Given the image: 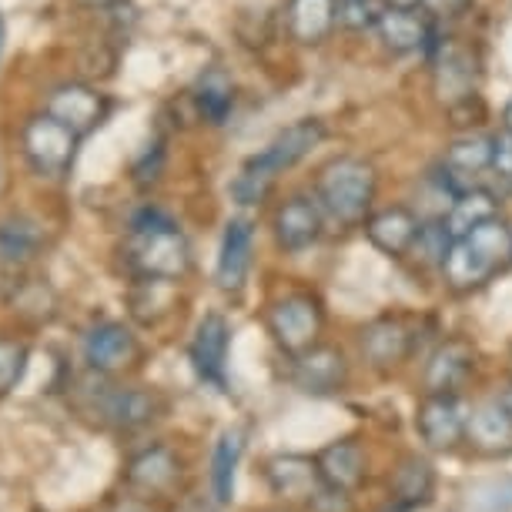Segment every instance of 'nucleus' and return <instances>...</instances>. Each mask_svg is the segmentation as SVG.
<instances>
[{
    "label": "nucleus",
    "instance_id": "obj_1",
    "mask_svg": "<svg viewBox=\"0 0 512 512\" xmlns=\"http://www.w3.org/2000/svg\"><path fill=\"white\" fill-rule=\"evenodd\" d=\"M322 141H325V124L318 118L288 124L285 131H278L275 138L265 144V151L251 154V158L241 164V171L228 188L231 198H235L241 208L262 205V201L272 195L278 175H285L288 168H295L298 161L308 158Z\"/></svg>",
    "mask_w": 512,
    "mask_h": 512
},
{
    "label": "nucleus",
    "instance_id": "obj_2",
    "mask_svg": "<svg viewBox=\"0 0 512 512\" xmlns=\"http://www.w3.org/2000/svg\"><path fill=\"white\" fill-rule=\"evenodd\" d=\"M124 262L138 278L178 282L191 268V248L168 215H161L158 208H144L131 221L128 241H124Z\"/></svg>",
    "mask_w": 512,
    "mask_h": 512
},
{
    "label": "nucleus",
    "instance_id": "obj_3",
    "mask_svg": "<svg viewBox=\"0 0 512 512\" xmlns=\"http://www.w3.org/2000/svg\"><path fill=\"white\" fill-rule=\"evenodd\" d=\"M375 168L362 158H335L328 161L315 178V201L322 208L325 221H332L338 228H355L365 225V218L372 215L375 205Z\"/></svg>",
    "mask_w": 512,
    "mask_h": 512
},
{
    "label": "nucleus",
    "instance_id": "obj_4",
    "mask_svg": "<svg viewBox=\"0 0 512 512\" xmlns=\"http://www.w3.org/2000/svg\"><path fill=\"white\" fill-rule=\"evenodd\" d=\"M81 141H84L81 134L74 128H67L64 121H57L54 114H47V111L31 114L21 131V148H24L27 164H31L41 178H51V181H64L71 175Z\"/></svg>",
    "mask_w": 512,
    "mask_h": 512
},
{
    "label": "nucleus",
    "instance_id": "obj_5",
    "mask_svg": "<svg viewBox=\"0 0 512 512\" xmlns=\"http://www.w3.org/2000/svg\"><path fill=\"white\" fill-rule=\"evenodd\" d=\"M265 325H268V335H272V342L278 349H282L288 359H295V355H302L305 349L318 345L322 325H325V312L315 295L292 292V295H282L278 302L268 305Z\"/></svg>",
    "mask_w": 512,
    "mask_h": 512
},
{
    "label": "nucleus",
    "instance_id": "obj_6",
    "mask_svg": "<svg viewBox=\"0 0 512 512\" xmlns=\"http://www.w3.org/2000/svg\"><path fill=\"white\" fill-rule=\"evenodd\" d=\"M466 409L459 402V392H425V399L415 409V432L422 446L432 452H452L466 439Z\"/></svg>",
    "mask_w": 512,
    "mask_h": 512
},
{
    "label": "nucleus",
    "instance_id": "obj_7",
    "mask_svg": "<svg viewBox=\"0 0 512 512\" xmlns=\"http://www.w3.org/2000/svg\"><path fill=\"white\" fill-rule=\"evenodd\" d=\"M47 114H54L57 121H64L67 128H74L81 138H88L108 121L111 114V101L108 94H101L98 88L91 84H57V88L47 94V104H44Z\"/></svg>",
    "mask_w": 512,
    "mask_h": 512
},
{
    "label": "nucleus",
    "instance_id": "obj_8",
    "mask_svg": "<svg viewBox=\"0 0 512 512\" xmlns=\"http://www.w3.org/2000/svg\"><path fill=\"white\" fill-rule=\"evenodd\" d=\"M349 355L338 345L318 342L292 359V382L308 395H338L349 385Z\"/></svg>",
    "mask_w": 512,
    "mask_h": 512
},
{
    "label": "nucleus",
    "instance_id": "obj_9",
    "mask_svg": "<svg viewBox=\"0 0 512 512\" xmlns=\"http://www.w3.org/2000/svg\"><path fill=\"white\" fill-rule=\"evenodd\" d=\"M322 228H325V215L318 208V201L308 195L285 198L272 218L275 241L285 255H302V251H308L322 238Z\"/></svg>",
    "mask_w": 512,
    "mask_h": 512
},
{
    "label": "nucleus",
    "instance_id": "obj_10",
    "mask_svg": "<svg viewBox=\"0 0 512 512\" xmlns=\"http://www.w3.org/2000/svg\"><path fill=\"white\" fill-rule=\"evenodd\" d=\"M479 84V61L472 57L469 47L449 44L439 47L436 61H432V91L446 108H459V104L472 101Z\"/></svg>",
    "mask_w": 512,
    "mask_h": 512
},
{
    "label": "nucleus",
    "instance_id": "obj_11",
    "mask_svg": "<svg viewBox=\"0 0 512 512\" xmlns=\"http://www.w3.org/2000/svg\"><path fill=\"white\" fill-rule=\"evenodd\" d=\"M228 349H231V325L221 312H208L195 328V338H191V365H195L198 379L215 385V389H225V365H228Z\"/></svg>",
    "mask_w": 512,
    "mask_h": 512
},
{
    "label": "nucleus",
    "instance_id": "obj_12",
    "mask_svg": "<svg viewBox=\"0 0 512 512\" xmlns=\"http://www.w3.org/2000/svg\"><path fill=\"white\" fill-rule=\"evenodd\" d=\"M265 482L272 496L285 502H312L315 492L325 486L322 472H318L315 456H302V452H278L265 462Z\"/></svg>",
    "mask_w": 512,
    "mask_h": 512
},
{
    "label": "nucleus",
    "instance_id": "obj_13",
    "mask_svg": "<svg viewBox=\"0 0 512 512\" xmlns=\"http://www.w3.org/2000/svg\"><path fill=\"white\" fill-rule=\"evenodd\" d=\"M359 352L362 359L379 372H392L412 355V328L399 315L372 318L359 332Z\"/></svg>",
    "mask_w": 512,
    "mask_h": 512
},
{
    "label": "nucleus",
    "instance_id": "obj_14",
    "mask_svg": "<svg viewBox=\"0 0 512 512\" xmlns=\"http://www.w3.org/2000/svg\"><path fill=\"white\" fill-rule=\"evenodd\" d=\"M251 245H255V225L251 218H231L221 235V251L215 265V282L221 292H241L251 268Z\"/></svg>",
    "mask_w": 512,
    "mask_h": 512
},
{
    "label": "nucleus",
    "instance_id": "obj_15",
    "mask_svg": "<svg viewBox=\"0 0 512 512\" xmlns=\"http://www.w3.org/2000/svg\"><path fill=\"white\" fill-rule=\"evenodd\" d=\"M492 168V138L486 134H466V138L452 141L442 158V185L449 188V195L472 188L482 171Z\"/></svg>",
    "mask_w": 512,
    "mask_h": 512
},
{
    "label": "nucleus",
    "instance_id": "obj_16",
    "mask_svg": "<svg viewBox=\"0 0 512 512\" xmlns=\"http://www.w3.org/2000/svg\"><path fill=\"white\" fill-rule=\"evenodd\" d=\"M419 228H422V218L409 211L405 205H392V208H379L365 218V235L382 255L389 258H405L419 238Z\"/></svg>",
    "mask_w": 512,
    "mask_h": 512
},
{
    "label": "nucleus",
    "instance_id": "obj_17",
    "mask_svg": "<svg viewBox=\"0 0 512 512\" xmlns=\"http://www.w3.org/2000/svg\"><path fill=\"white\" fill-rule=\"evenodd\" d=\"M134 359H138V338L128 325L101 322L84 335V362L94 372H118Z\"/></svg>",
    "mask_w": 512,
    "mask_h": 512
},
{
    "label": "nucleus",
    "instance_id": "obj_18",
    "mask_svg": "<svg viewBox=\"0 0 512 512\" xmlns=\"http://www.w3.org/2000/svg\"><path fill=\"white\" fill-rule=\"evenodd\" d=\"M476 369V349L466 338H449L429 355L422 372L425 392H459Z\"/></svg>",
    "mask_w": 512,
    "mask_h": 512
},
{
    "label": "nucleus",
    "instance_id": "obj_19",
    "mask_svg": "<svg viewBox=\"0 0 512 512\" xmlns=\"http://www.w3.org/2000/svg\"><path fill=\"white\" fill-rule=\"evenodd\" d=\"M466 442L489 459L512 452V415L502 409L499 399L479 402L466 419Z\"/></svg>",
    "mask_w": 512,
    "mask_h": 512
},
{
    "label": "nucleus",
    "instance_id": "obj_20",
    "mask_svg": "<svg viewBox=\"0 0 512 512\" xmlns=\"http://www.w3.org/2000/svg\"><path fill=\"white\" fill-rule=\"evenodd\" d=\"M432 492H436V469H432L429 459L412 452V456H405L399 466H395L389 479V496L395 502L392 512H415V509L429 506Z\"/></svg>",
    "mask_w": 512,
    "mask_h": 512
},
{
    "label": "nucleus",
    "instance_id": "obj_21",
    "mask_svg": "<svg viewBox=\"0 0 512 512\" xmlns=\"http://www.w3.org/2000/svg\"><path fill=\"white\" fill-rule=\"evenodd\" d=\"M318 472H322L325 486L335 489H359L365 472H369V456H365V446L359 439H335L315 456Z\"/></svg>",
    "mask_w": 512,
    "mask_h": 512
},
{
    "label": "nucleus",
    "instance_id": "obj_22",
    "mask_svg": "<svg viewBox=\"0 0 512 512\" xmlns=\"http://www.w3.org/2000/svg\"><path fill=\"white\" fill-rule=\"evenodd\" d=\"M285 24L295 44L318 47L338 27V0H288Z\"/></svg>",
    "mask_w": 512,
    "mask_h": 512
},
{
    "label": "nucleus",
    "instance_id": "obj_23",
    "mask_svg": "<svg viewBox=\"0 0 512 512\" xmlns=\"http://www.w3.org/2000/svg\"><path fill=\"white\" fill-rule=\"evenodd\" d=\"M375 34L385 51L392 54H419L429 47V37H432V27L429 21L419 14V11H399V7H385L375 21Z\"/></svg>",
    "mask_w": 512,
    "mask_h": 512
},
{
    "label": "nucleus",
    "instance_id": "obj_24",
    "mask_svg": "<svg viewBox=\"0 0 512 512\" xmlns=\"http://www.w3.org/2000/svg\"><path fill=\"white\" fill-rule=\"evenodd\" d=\"M98 412L118 429H141L158 415V399L141 389H104L98 392Z\"/></svg>",
    "mask_w": 512,
    "mask_h": 512
},
{
    "label": "nucleus",
    "instance_id": "obj_25",
    "mask_svg": "<svg viewBox=\"0 0 512 512\" xmlns=\"http://www.w3.org/2000/svg\"><path fill=\"white\" fill-rule=\"evenodd\" d=\"M181 476V462L168 446H148L131 459L128 482L141 492H164L171 489Z\"/></svg>",
    "mask_w": 512,
    "mask_h": 512
},
{
    "label": "nucleus",
    "instance_id": "obj_26",
    "mask_svg": "<svg viewBox=\"0 0 512 512\" xmlns=\"http://www.w3.org/2000/svg\"><path fill=\"white\" fill-rule=\"evenodd\" d=\"M499 265H492L482 251H476L466 238H456L446 251V262H442V275H446L449 288L456 292H472V288L486 285L492 272Z\"/></svg>",
    "mask_w": 512,
    "mask_h": 512
},
{
    "label": "nucleus",
    "instance_id": "obj_27",
    "mask_svg": "<svg viewBox=\"0 0 512 512\" xmlns=\"http://www.w3.org/2000/svg\"><path fill=\"white\" fill-rule=\"evenodd\" d=\"M499 215V201L492 191L486 188H466L459 191L456 198H452V205L446 208V215H442V225H446V231L452 235V241L456 238H466L472 228H479L482 221L496 218Z\"/></svg>",
    "mask_w": 512,
    "mask_h": 512
},
{
    "label": "nucleus",
    "instance_id": "obj_28",
    "mask_svg": "<svg viewBox=\"0 0 512 512\" xmlns=\"http://www.w3.org/2000/svg\"><path fill=\"white\" fill-rule=\"evenodd\" d=\"M241 456H245V432L225 429L221 439L215 442V452H211V496L221 506H228L231 496H235V476Z\"/></svg>",
    "mask_w": 512,
    "mask_h": 512
},
{
    "label": "nucleus",
    "instance_id": "obj_29",
    "mask_svg": "<svg viewBox=\"0 0 512 512\" xmlns=\"http://www.w3.org/2000/svg\"><path fill=\"white\" fill-rule=\"evenodd\" d=\"M191 98H195V108L208 124H225L231 108H235V84L221 67H211L198 77Z\"/></svg>",
    "mask_w": 512,
    "mask_h": 512
},
{
    "label": "nucleus",
    "instance_id": "obj_30",
    "mask_svg": "<svg viewBox=\"0 0 512 512\" xmlns=\"http://www.w3.org/2000/svg\"><path fill=\"white\" fill-rule=\"evenodd\" d=\"M41 225L31 218H7L0 221V262L4 265H24L41 251Z\"/></svg>",
    "mask_w": 512,
    "mask_h": 512
},
{
    "label": "nucleus",
    "instance_id": "obj_31",
    "mask_svg": "<svg viewBox=\"0 0 512 512\" xmlns=\"http://www.w3.org/2000/svg\"><path fill=\"white\" fill-rule=\"evenodd\" d=\"M466 241L476 251H482L492 265H502V262H509V258H512V228L499 215L482 221L479 228H472L466 235Z\"/></svg>",
    "mask_w": 512,
    "mask_h": 512
},
{
    "label": "nucleus",
    "instance_id": "obj_32",
    "mask_svg": "<svg viewBox=\"0 0 512 512\" xmlns=\"http://www.w3.org/2000/svg\"><path fill=\"white\" fill-rule=\"evenodd\" d=\"M382 11V0H338V27H345V31H375V21H379Z\"/></svg>",
    "mask_w": 512,
    "mask_h": 512
},
{
    "label": "nucleus",
    "instance_id": "obj_33",
    "mask_svg": "<svg viewBox=\"0 0 512 512\" xmlns=\"http://www.w3.org/2000/svg\"><path fill=\"white\" fill-rule=\"evenodd\" d=\"M27 369V345L17 338H0V395H7L24 379Z\"/></svg>",
    "mask_w": 512,
    "mask_h": 512
},
{
    "label": "nucleus",
    "instance_id": "obj_34",
    "mask_svg": "<svg viewBox=\"0 0 512 512\" xmlns=\"http://www.w3.org/2000/svg\"><path fill=\"white\" fill-rule=\"evenodd\" d=\"M492 175L499 181L512 185V131L502 128L499 134H492Z\"/></svg>",
    "mask_w": 512,
    "mask_h": 512
},
{
    "label": "nucleus",
    "instance_id": "obj_35",
    "mask_svg": "<svg viewBox=\"0 0 512 512\" xmlns=\"http://www.w3.org/2000/svg\"><path fill=\"white\" fill-rule=\"evenodd\" d=\"M312 512H352V492L335 489V486H322L315 492V499L308 502Z\"/></svg>",
    "mask_w": 512,
    "mask_h": 512
},
{
    "label": "nucleus",
    "instance_id": "obj_36",
    "mask_svg": "<svg viewBox=\"0 0 512 512\" xmlns=\"http://www.w3.org/2000/svg\"><path fill=\"white\" fill-rule=\"evenodd\" d=\"M161 161H164V151H161V144L154 141L148 151H144V158L134 164V181L138 185H148V181L158 178V171H161Z\"/></svg>",
    "mask_w": 512,
    "mask_h": 512
},
{
    "label": "nucleus",
    "instance_id": "obj_37",
    "mask_svg": "<svg viewBox=\"0 0 512 512\" xmlns=\"http://www.w3.org/2000/svg\"><path fill=\"white\" fill-rule=\"evenodd\" d=\"M472 4V0H425V11H429V17H456L462 14L466 7Z\"/></svg>",
    "mask_w": 512,
    "mask_h": 512
},
{
    "label": "nucleus",
    "instance_id": "obj_38",
    "mask_svg": "<svg viewBox=\"0 0 512 512\" xmlns=\"http://www.w3.org/2000/svg\"><path fill=\"white\" fill-rule=\"evenodd\" d=\"M221 502H211L205 496H188L185 502H178L175 512H218Z\"/></svg>",
    "mask_w": 512,
    "mask_h": 512
},
{
    "label": "nucleus",
    "instance_id": "obj_39",
    "mask_svg": "<svg viewBox=\"0 0 512 512\" xmlns=\"http://www.w3.org/2000/svg\"><path fill=\"white\" fill-rule=\"evenodd\" d=\"M77 7H84V11H108V7H114L118 0H74Z\"/></svg>",
    "mask_w": 512,
    "mask_h": 512
},
{
    "label": "nucleus",
    "instance_id": "obj_40",
    "mask_svg": "<svg viewBox=\"0 0 512 512\" xmlns=\"http://www.w3.org/2000/svg\"><path fill=\"white\" fill-rule=\"evenodd\" d=\"M425 0H382V7H399V11H419Z\"/></svg>",
    "mask_w": 512,
    "mask_h": 512
},
{
    "label": "nucleus",
    "instance_id": "obj_41",
    "mask_svg": "<svg viewBox=\"0 0 512 512\" xmlns=\"http://www.w3.org/2000/svg\"><path fill=\"white\" fill-rule=\"evenodd\" d=\"M111 512H151V509L144 506V502H138V499H124V502H118V506H114Z\"/></svg>",
    "mask_w": 512,
    "mask_h": 512
},
{
    "label": "nucleus",
    "instance_id": "obj_42",
    "mask_svg": "<svg viewBox=\"0 0 512 512\" xmlns=\"http://www.w3.org/2000/svg\"><path fill=\"white\" fill-rule=\"evenodd\" d=\"M496 399L502 402V409H506V412L512 415V385H506V389H502V392L496 395Z\"/></svg>",
    "mask_w": 512,
    "mask_h": 512
},
{
    "label": "nucleus",
    "instance_id": "obj_43",
    "mask_svg": "<svg viewBox=\"0 0 512 512\" xmlns=\"http://www.w3.org/2000/svg\"><path fill=\"white\" fill-rule=\"evenodd\" d=\"M502 128L506 131H512V98H509V104L502 108Z\"/></svg>",
    "mask_w": 512,
    "mask_h": 512
},
{
    "label": "nucleus",
    "instance_id": "obj_44",
    "mask_svg": "<svg viewBox=\"0 0 512 512\" xmlns=\"http://www.w3.org/2000/svg\"><path fill=\"white\" fill-rule=\"evenodd\" d=\"M4 41H7V27H4V14H0V57H4Z\"/></svg>",
    "mask_w": 512,
    "mask_h": 512
},
{
    "label": "nucleus",
    "instance_id": "obj_45",
    "mask_svg": "<svg viewBox=\"0 0 512 512\" xmlns=\"http://www.w3.org/2000/svg\"><path fill=\"white\" fill-rule=\"evenodd\" d=\"M258 512H295V509H288V506H268V509H258Z\"/></svg>",
    "mask_w": 512,
    "mask_h": 512
}]
</instances>
